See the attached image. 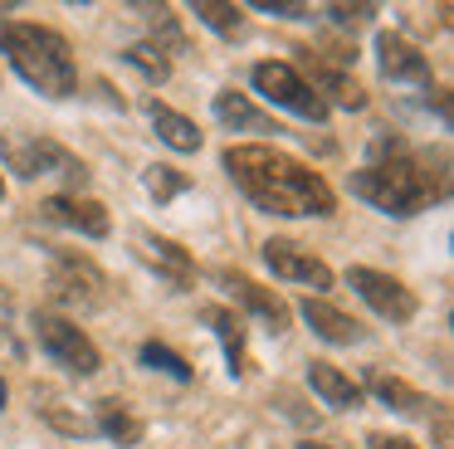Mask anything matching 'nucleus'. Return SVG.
<instances>
[{
  "instance_id": "11",
  "label": "nucleus",
  "mask_w": 454,
  "mask_h": 449,
  "mask_svg": "<svg viewBox=\"0 0 454 449\" xmlns=\"http://www.w3.org/2000/svg\"><path fill=\"white\" fill-rule=\"evenodd\" d=\"M44 220L54 224H69V230L89 234V240H103L108 234V210H103L98 201H79V195H50V201L40 205Z\"/></svg>"
},
{
  "instance_id": "24",
  "label": "nucleus",
  "mask_w": 454,
  "mask_h": 449,
  "mask_svg": "<svg viewBox=\"0 0 454 449\" xmlns=\"http://www.w3.org/2000/svg\"><path fill=\"white\" fill-rule=\"evenodd\" d=\"M200 20H206L210 29H220V35H239V25H245V15H239V5H230V0H196Z\"/></svg>"
},
{
  "instance_id": "5",
  "label": "nucleus",
  "mask_w": 454,
  "mask_h": 449,
  "mask_svg": "<svg viewBox=\"0 0 454 449\" xmlns=\"http://www.w3.org/2000/svg\"><path fill=\"white\" fill-rule=\"evenodd\" d=\"M35 342L50 351L59 366H69L74 376H93L98 371V347L89 342V332L74 327L69 318H54V312H35Z\"/></svg>"
},
{
  "instance_id": "27",
  "label": "nucleus",
  "mask_w": 454,
  "mask_h": 449,
  "mask_svg": "<svg viewBox=\"0 0 454 449\" xmlns=\"http://www.w3.org/2000/svg\"><path fill=\"white\" fill-rule=\"evenodd\" d=\"M372 15H376V5H333L327 10V20H333L337 29H356V25H366Z\"/></svg>"
},
{
  "instance_id": "26",
  "label": "nucleus",
  "mask_w": 454,
  "mask_h": 449,
  "mask_svg": "<svg viewBox=\"0 0 454 449\" xmlns=\"http://www.w3.org/2000/svg\"><path fill=\"white\" fill-rule=\"evenodd\" d=\"M137 10L152 20V29H161V39H167L171 49H186V35L176 29V20H171V10H167V5H137Z\"/></svg>"
},
{
  "instance_id": "21",
  "label": "nucleus",
  "mask_w": 454,
  "mask_h": 449,
  "mask_svg": "<svg viewBox=\"0 0 454 449\" xmlns=\"http://www.w3.org/2000/svg\"><path fill=\"white\" fill-rule=\"evenodd\" d=\"M366 386H372L391 410H401V415H425V406H430L420 390H411L401 376H386V371H372V376H366Z\"/></svg>"
},
{
  "instance_id": "33",
  "label": "nucleus",
  "mask_w": 454,
  "mask_h": 449,
  "mask_svg": "<svg viewBox=\"0 0 454 449\" xmlns=\"http://www.w3.org/2000/svg\"><path fill=\"white\" fill-rule=\"evenodd\" d=\"M0 201H5V181H0Z\"/></svg>"
},
{
  "instance_id": "16",
  "label": "nucleus",
  "mask_w": 454,
  "mask_h": 449,
  "mask_svg": "<svg viewBox=\"0 0 454 449\" xmlns=\"http://www.w3.org/2000/svg\"><path fill=\"white\" fill-rule=\"evenodd\" d=\"M308 381H313V390L327 400V406H337V410L362 406V386H356L352 376H342L337 366H327V361H313V366H308Z\"/></svg>"
},
{
  "instance_id": "3",
  "label": "nucleus",
  "mask_w": 454,
  "mask_h": 449,
  "mask_svg": "<svg viewBox=\"0 0 454 449\" xmlns=\"http://www.w3.org/2000/svg\"><path fill=\"white\" fill-rule=\"evenodd\" d=\"M0 54L11 59L25 83L50 98H69L79 88V68H74L64 35L44 25H0Z\"/></svg>"
},
{
  "instance_id": "23",
  "label": "nucleus",
  "mask_w": 454,
  "mask_h": 449,
  "mask_svg": "<svg viewBox=\"0 0 454 449\" xmlns=\"http://www.w3.org/2000/svg\"><path fill=\"white\" fill-rule=\"evenodd\" d=\"M142 361H147L152 371H167V376H176V381H191L196 371H191V361L181 357V351H171L167 342H142Z\"/></svg>"
},
{
  "instance_id": "15",
  "label": "nucleus",
  "mask_w": 454,
  "mask_h": 449,
  "mask_svg": "<svg viewBox=\"0 0 454 449\" xmlns=\"http://www.w3.org/2000/svg\"><path fill=\"white\" fill-rule=\"evenodd\" d=\"M298 312H303V318H308V327H313L323 342H337V347H347V342H362V322H356V318H347L342 308H333V303L313 298V293H308V298L298 303Z\"/></svg>"
},
{
  "instance_id": "8",
  "label": "nucleus",
  "mask_w": 454,
  "mask_h": 449,
  "mask_svg": "<svg viewBox=\"0 0 454 449\" xmlns=\"http://www.w3.org/2000/svg\"><path fill=\"white\" fill-rule=\"evenodd\" d=\"M347 283H352V288L362 293V298L372 303L381 318H391V322H411V318H415V293L405 288L401 279H391V273L352 269V273H347Z\"/></svg>"
},
{
  "instance_id": "7",
  "label": "nucleus",
  "mask_w": 454,
  "mask_h": 449,
  "mask_svg": "<svg viewBox=\"0 0 454 449\" xmlns=\"http://www.w3.org/2000/svg\"><path fill=\"white\" fill-rule=\"evenodd\" d=\"M0 152H5L11 171H20L25 181H35V176H69L74 185L89 181L83 161H74L59 142H15V137H0Z\"/></svg>"
},
{
  "instance_id": "14",
  "label": "nucleus",
  "mask_w": 454,
  "mask_h": 449,
  "mask_svg": "<svg viewBox=\"0 0 454 449\" xmlns=\"http://www.w3.org/2000/svg\"><path fill=\"white\" fill-rule=\"evenodd\" d=\"M137 244H142V259H147L152 269L171 283V288H191V283H196V264H191V254L181 249V244L157 240V234H142Z\"/></svg>"
},
{
  "instance_id": "13",
  "label": "nucleus",
  "mask_w": 454,
  "mask_h": 449,
  "mask_svg": "<svg viewBox=\"0 0 454 449\" xmlns=\"http://www.w3.org/2000/svg\"><path fill=\"white\" fill-rule=\"evenodd\" d=\"M303 64L313 68V83H308V88H313V93L323 98V103H327V98H333L337 107H366V88L356 83V78H347L342 68L323 64V59L313 54V49H308V54H303Z\"/></svg>"
},
{
  "instance_id": "1",
  "label": "nucleus",
  "mask_w": 454,
  "mask_h": 449,
  "mask_svg": "<svg viewBox=\"0 0 454 449\" xmlns=\"http://www.w3.org/2000/svg\"><path fill=\"white\" fill-rule=\"evenodd\" d=\"M225 171L235 176V185L269 215H333L337 195L317 171H308L303 161H294L278 146H230Z\"/></svg>"
},
{
  "instance_id": "22",
  "label": "nucleus",
  "mask_w": 454,
  "mask_h": 449,
  "mask_svg": "<svg viewBox=\"0 0 454 449\" xmlns=\"http://www.w3.org/2000/svg\"><path fill=\"white\" fill-rule=\"evenodd\" d=\"M122 59H128V64L137 68L142 78H152V83H167V78H171V59H167V49L152 44V39H147V44H132Z\"/></svg>"
},
{
  "instance_id": "20",
  "label": "nucleus",
  "mask_w": 454,
  "mask_h": 449,
  "mask_svg": "<svg viewBox=\"0 0 454 449\" xmlns=\"http://www.w3.org/2000/svg\"><path fill=\"white\" fill-rule=\"evenodd\" d=\"M98 429H103L108 439H118L122 449H132V445L142 439V420L132 415V410L122 406V400H113V396H108V400H98Z\"/></svg>"
},
{
  "instance_id": "19",
  "label": "nucleus",
  "mask_w": 454,
  "mask_h": 449,
  "mask_svg": "<svg viewBox=\"0 0 454 449\" xmlns=\"http://www.w3.org/2000/svg\"><path fill=\"white\" fill-rule=\"evenodd\" d=\"M215 117L225 127H245V132H278L274 122H269L259 107H249L245 93H235V88H225V93H215Z\"/></svg>"
},
{
  "instance_id": "12",
  "label": "nucleus",
  "mask_w": 454,
  "mask_h": 449,
  "mask_svg": "<svg viewBox=\"0 0 454 449\" xmlns=\"http://www.w3.org/2000/svg\"><path fill=\"white\" fill-rule=\"evenodd\" d=\"M376 54H381V74L386 78L430 88V64H425V54L411 44V39H401V35H391V29H386V35L376 39Z\"/></svg>"
},
{
  "instance_id": "9",
  "label": "nucleus",
  "mask_w": 454,
  "mask_h": 449,
  "mask_svg": "<svg viewBox=\"0 0 454 449\" xmlns=\"http://www.w3.org/2000/svg\"><path fill=\"white\" fill-rule=\"evenodd\" d=\"M264 259H269V269H274L278 279H288V283L333 288V269H327L317 254H308L303 244H294V240H269V244H264Z\"/></svg>"
},
{
  "instance_id": "2",
  "label": "nucleus",
  "mask_w": 454,
  "mask_h": 449,
  "mask_svg": "<svg viewBox=\"0 0 454 449\" xmlns=\"http://www.w3.org/2000/svg\"><path fill=\"white\" fill-rule=\"evenodd\" d=\"M352 195L372 201L386 215H415L430 205L434 191H430V176L411 161V152L395 137H376V161L352 171Z\"/></svg>"
},
{
  "instance_id": "32",
  "label": "nucleus",
  "mask_w": 454,
  "mask_h": 449,
  "mask_svg": "<svg viewBox=\"0 0 454 449\" xmlns=\"http://www.w3.org/2000/svg\"><path fill=\"white\" fill-rule=\"evenodd\" d=\"M0 406H5V381H0Z\"/></svg>"
},
{
  "instance_id": "28",
  "label": "nucleus",
  "mask_w": 454,
  "mask_h": 449,
  "mask_svg": "<svg viewBox=\"0 0 454 449\" xmlns=\"http://www.w3.org/2000/svg\"><path fill=\"white\" fill-rule=\"evenodd\" d=\"M44 415H50V420H54V425H59V429H69V435H83V429H89V425H83V420H74V415H64V410H54V406H44Z\"/></svg>"
},
{
  "instance_id": "34",
  "label": "nucleus",
  "mask_w": 454,
  "mask_h": 449,
  "mask_svg": "<svg viewBox=\"0 0 454 449\" xmlns=\"http://www.w3.org/2000/svg\"><path fill=\"white\" fill-rule=\"evenodd\" d=\"M303 449H317V445H303Z\"/></svg>"
},
{
  "instance_id": "4",
  "label": "nucleus",
  "mask_w": 454,
  "mask_h": 449,
  "mask_svg": "<svg viewBox=\"0 0 454 449\" xmlns=\"http://www.w3.org/2000/svg\"><path fill=\"white\" fill-rule=\"evenodd\" d=\"M50 288L59 303H74V308H103L108 303V279L98 273V264L83 259V254H69V249H54Z\"/></svg>"
},
{
  "instance_id": "31",
  "label": "nucleus",
  "mask_w": 454,
  "mask_h": 449,
  "mask_svg": "<svg viewBox=\"0 0 454 449\" xmlns=\"http://www.w3.org/2000/svg\"><path fill=\"white\" fill-rule=\"evenodd\" d=\"M434 439H440V449H454L450 445V415L440 410V420H434Z\"/></svg>"
},
{
  "instance_id": "30",
  "label": "nucleus",
  "mask_w": 454,
  "mask_h": 449,
  "mask_svg": "<svg viewBox=\"0 0 454 449\" xmlns=\"http://www.w3.org/2000/svg\"><path fill=\"white\" fill-rule=\"evenodd\" d=\"M11 318H15V298H11V288L0 283V332L11 327Z\"/></svg>"
},
{
  "instance_id": "17",
  "label": "nucleus",
  "mask_w": 454,
  "mask_h": 449,
  "mask_svg": "<svg viewBox=\"0 0 454 449\" xmlns=\"http://www.w3.org/2000/svg\"><path fill=\"white\" fill-rule=\"evenodd\" d=\"M200 318L215 327V337H220V347H225V361H230V371H245V318L239 312H230V308H206Z\"/></svg>"
},
{
  "instance_id": "18",
  "label": "nucleus",
  "mask_w": 454,
  "mask_h": 449,
  "mask_svg": "<svg viewBox=\"0 0 454 449\" xmlns=\"http://www.w3.org/2000/svg\"><path fill=\"white\" fill-rule=\"evenodd\" d=\"M152 127H157V137L171 146V152H200V132L191 117L171 113L167 103H152Z\"/></svg>"
},
{
  "instance_id": "10",
  "label": "nucleus",
  "mask_w": 454,
  "mask_h": 449,
  "mask_svg": "<svg viewBox=\"0 0 454 449\" xmlns=\"http://www.w3.org/2000/svg\"><path fill=\"white\" fill-rule=\"evenodd\" d=\"M220 283H225V288L235 293L249 312H259V318L269 322V332H284L288 327V303L278 298L274 288H264V283H254L249 273H235V269H220Z\"/></svg>"
},
{
  "instance_id": "29",
  "label": "nucleus",
  "mask_w": 454,
  "mask_h": 449,
  "mask_svg": "<svg viewBox=\"0 0 454 449\" xmlns=\"http://www.w3.org/2000/svg\"><path fill=\"white\" fill-rule=\"evenodd\" d=\"M366 445H372V449H420V445H411L405 435H372Z\"/></svg>"
},
{
  "instance_id": "25",
  "label": "nucleus",
  "mask_w": 454,
  "mask_h": 449,
  "mask_svg": "<svg viewBox=\"0 0 454 449\" xmlns=\"http://www.w3.org/2000/svg\"><path fill=\"white\" fill-rule=\"evenodd\" d=\"M186 185L191 181L176 171V166H147V191L157 195V201H171V195H181Z\"/></svg>"
},
{
  "instance_id": "6",
  "label": "nucleus",
  "mask_w": 454,
  "mask_h": 449,
  "mask_svg": "<svg viewBox=\"0 0 454 449\" xmlns=\"http://www.w3.org/2000/svg\"><path fill=\"white\" fill-rule=\"evenodd\" d=\"M254 88L269 98V103L308 117V122H323L327 117V103L308 88V78L298 74V68H288V64H254Z\"/></svg>"
}]
</instances>
